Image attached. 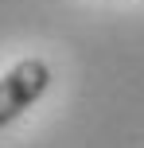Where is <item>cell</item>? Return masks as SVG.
Listing matches in <instances>:
<instances>
[{
  "label": "cell",
  "instance_id": "obj_1",
  "mask_svg": "<svg viewBox=\"0 0 144 148\" xmlns=\"http://www.w3.org/2000/svg\"><path fill=\"white\" fill-rule=\"evenodd\" d=\"M47 90H51V66L43 59H20L8 74H0V129L20 121Z\"/></svg>",
  "mask_w": 144,
  "mask_h": 148
}]
</instances>
